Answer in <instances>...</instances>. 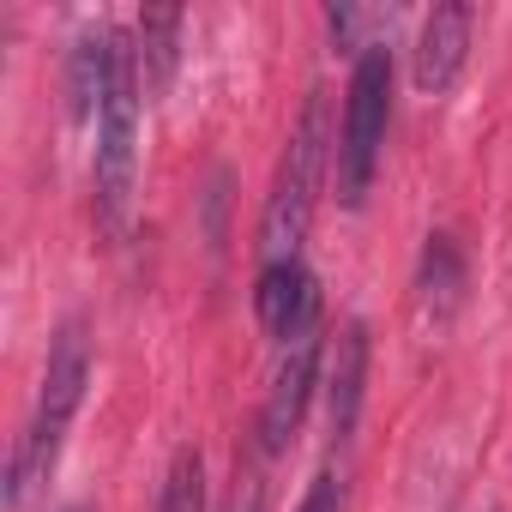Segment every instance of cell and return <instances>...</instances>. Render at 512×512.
<instances>
[{
  "instance_id": "cell-1",
  "label": "cell",
  "mask_w": 512,
  "mask_h": 512,
  "mask_svg": "<svg viewBox=\"0 0 512 512\" xmlns=\"http://www.w3.org/2000/svg\"><path fill=\"white\" fill-rule=\"evenodd\" d=\"M85 386H91V338H85V320H67L55 332V344H49V368H43L31 428L19 434L13 464H7V512H25V500L55 476L67 428H73V416L85 404Z\"/></svg>"
},
{
  "instance_id": "cell-13",
  "label": "cell",
  "mask_w": 512,
  "mask_h": 512,
  "mask_svg": "<svg viewBox=\"0 0 512 512\" xmlns=\"http://www.w3.org/2000/svg\"><path fill=\"white\" fill-rule=\"evenodd\" d=\"M266 452L253 446L247 458H235V488H229V500H223V512H266Z\"/></svg>"
},
{
  "instance_id": "cell-9",
  "label": "cell",
  "mask_w": 512,
  "mask_h": 512,
  "mask_svg": "<svg viewBox=\"0 0 512 512\" xmlns=\"http://www.w3.org/2000/svg\"><path fill=\"white\" fill-rule=\"evenodd\" d=\"M416 290H422V314L434 326H446L464 302V253L452 235H428L422 247V272H416Z\"/></svg>"
},
{
  "instance_id": "cell-14",
  "label": "cell",
  "mask_w": 512,
  "mask_h": 512,
  "mask_svg": "<svg viewBox=\"0 0 512 512\" xmlns=\"http://www.w3.org/2000/svg\"><path fill=\"white\" fill-rule=\"evenodd\" d=\"M296 512H344V482H338V470H320V476L308 482V494H302Z\"/></svg>"
},
{
  "instance_id": "cell-6",
  "label": "cell",
  "mask_w": 512,
  "mask_h": 512,
  "mask_svg": "<svg viewBox=\"0 0 512 512\" xmlns=\"http://www.w3.org/2000/svg\"><path fill=\"white\" fill-rule=\"evenodd\" d=\"M253 314H260V326L290 344L302 332H320V284L302 260H266L260 284H253Z\"/></svg>"
},
{
  "instance_id": "cell-8",
  "label": "cell",
  "mask_w": 512,
  "mask_h": 512,
  "mask_svg": "<svg viewBox=\"0 0 512 512\" xmlns=\"http://www.w3.org/2000/svg\"><path fill=\"white\" fill-rule=\"evenodd\" d=\"M362 398H368V326L344 320L338 344H332V368H326V416H332V440L338 446L356 434Z\"/></svg>"
},
{
  "instance_id": "cell-3",
  "label": "cell",
  "mask_w": 512,
  "mask_h": 512,
  "mask_svg": "<svg viewBox=\"0 0 512 512\" xmlns=\"http://www.w3.org/2000/svg\"><path fill=\"white\" fill-rule=\"evenodd\" d=\"M139 103H145V73L133 37H121L115 55V85L97 115V151H91V199H97V229L121 235L133 217V187H139Z\"/></svg>"
},
{
  "instance_id": "cell-7",
  "label": "cell",
  "mask_w": 512,
  "mask_h": 512,
  "mask_svg": "<svg viewBox=\"0 0 512 512\" xmlns=\"http://www.w3.org/2000/svg\"><path fill=\"white\" fill-rule=\"evenodd\" d=\"M470 31H476V13L470 7H434L422 19V37H416V85L428 97H440V91L458 85L464 55H470Z\"/></svg>"
},
{
  "instance_id": "cell-10",
  "label": "cell",
  "mask_w": 512,
  "mask_h": 512,
  "mask_svg": "<svg viewBox=\"0 0 512 512\" xmlns=\"http://www.w3.org/2000/svg\"><path fill=\"white\" fill-rule=\"evenodd\" d=\"M181 31H187V13H181V7H151V13H139L133 49H139L145 91H163V85L175 79V61H181Z\"/></svg>"
},
{
  "instance_id": "cell-12",
  "label": "cell",
  "mask_w": 512,
  "mask_h": 512,
  "mask_svg": "<svg viewBox=\"0 0 512 512\" xmlns=\"http://www.w3.org/2000/svg\"><path fill=\"white\" fill-rule=\"evenodd\" d=\"M326 25H332V43H338V49H350V55L362 61L368 49H380V37H368V31H392V13H368V7H332V13H326Z\"/></svg>"
},
{
  "instance_id": "cell-15",
  "label": "cell",
  "mask_w": 512,
  "mask_h": 512,
  "mask_svg": "<svg viewBox=\"0 0 512 512\" xmlns=\"http://www.w3.org/2000/svg\"><path fill=\"white\" fill-rule=\"evenodd\" d=\"M67 512H91V506H67Z\"/></svg>"
},
{
  "instance_id": "cell-11",
  "label": "cell",
  "mask_w": 512,
  "mask_h": 512,
  "mask_svg": "<svg viewBox=\"0 0 512 512\" xmlns=\"http://www.w3.org/2000/svg\"><path fill=\"white\" fill-rule=\"evenodd\" d=\"M157 512H205V458H199L193 446H181V452L169 458Z\"/></svg>"
},
{
  "instance_id": "cell-4",
  "label": "cell",
  "mask_w": 512,
  "mask_h": 512,
  "mask_svg": "<svg viewBox=\"0 0 512 512\" xmlns=\"http://www.w3.org/2000/svg\"><path fill=\"white\" fill-rule=\"evenodd\" d=\"M386 121H392V49H368L350 67V91H344V121H338V151H332V181L338 199L356 211L374 187L380 169V145H386Z\"/></svg>"
},
{
  "instance_id": "cell-5",
  "label": "cell",
  "mask_w": 512,
  "mask_h": 512,
  "mask_svg": "<svg viewBox=\"0 0 512 512\" xmlns=\"http://www.w3.org/2000/svg\"><path fill=\"white\" fill-rule=\"evenodd\" d=\"M320 362H326V338L320 332H302L284 344L278 356V374H272V392H266V410H260V446L266 458H278L296 434H302V416H308V398L320 386Z\"/></svg>"
},
{
  "instance_id": "cell-2",
  "label": "cell",
  "mask_w": 512,
  "mask_h": 512,
  "mask_svg": "<svg viewBox=\"0 0 512 512\" xmlns=\"http://www.w3.org/2000/svg\"><path fill=\"white\" fill-rule=\"evenodd\" d=\"M338 151V133H332V103L326 91H308L302 103V121L284 145V163H278V181H272V199H266V217H260V247L266 260H296V247L314 223V199H320V181H326V163Z\"/></svg>"
}]
</instances>
